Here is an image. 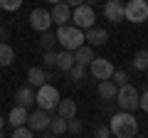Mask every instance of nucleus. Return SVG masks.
<instances>
[{"instance_id":"nucleus-18","label":"nucleus","mask_w":148,"mask_h":138,"mask_svg":"<svg viewBox=\"0 0 148 138\" xmlns=\"http://www.w3.org/2000/svg\"><path fill=\"white\" fill-rule=\"evenodd\" d=\"M116 94H119V86L114 84L111 79H106V81H99V96H101V99L111 101V99H116Z\"/></svg>"},{"instance_id":"nucleus-6","label":"nucleus","mask_w":148,"mask_h":138,"mask_svg":"<svg viewBox=\"0 0 148 138\" xmlns=\"http://www.w3.org/2000/svg\"><path fill=\"white\" fill-rule=\"evenodd\" d=\"M72 20H74V27H79V30H91V27H94V20H96L94 8L86 5V3H84V5H79V8H74Z\"/></svg>"},{"instance_id":"nucleus-19","label":"nucleus","mask_w":148,"mask_h":138,"mask_svg":"<svg viewBox=\"0 0 148 138\" xmlns=\"http://www.w3.org/2000/svg\"><path fill=\"white\" fill-rule=\"evenodd\" d=\"M72 67H74V52H67V49L57 52V69H62V72H69Z\"/></svg>"},{"instance_id":"nucleus-12","label":"nucleus","mask_w":148,"mask_h":138,"mask_svg":"<svg viewBox=\"0 0 148 138\" xmlns=\"http://www.w3.org/2000/svg\"><path fill=\"white\" fill-rule=\"evenodd\" d=\"M52 22L54 25H69V20H72V8L67 5V3H59V5H52Z\"/></svg>"},{"instance_id":"nucleus-16","label":"nucleus","mask_w":148,"mask_h":138,"mask_svg":"<svg viewBox=\"0 0 148 138\" xmlns=\"http://www.w3.org/2000/svg\"><path fill=\"white\" fill-rule=\"evenodd\" d=\"M27 84H30V86H37V89L45 86V84H47V72H45L42 67H32L30 72H27Z\"/></svg>"},{"instance_id":"nucleus-26","label":"nucleus","mask_w":148,"mask_h":138,"mask_svg":"<svg viewBox=\"0 0 148 138\" xmlns=\"http://www.w3.org/2000/svg\"><path fill=\"white\" fill-rule=\"evenodd\" d=\"M111 81H114V84H116L119 89H121V86H126V84H128V74H126V72H114Z\"/></svg>"},{"instance_id":"nucleus-3","label":"nucleus","mask_w":148,"mask_h":138,"mask_svg":"<svg viewBox=\"0 0 148 138\" xmlns=\"http://www.w3.org/2000/svg\"><path fill=\"white\" fill-rule=\"evenodd\" d=\"M35 104L42 109V111H52V109H57L59 106V91H57V86H52V84L40 86L37 94H35Z\"/></svg>"},{"instance_id":"nucleus-32","label":"nucleus","mask_w":148,"mask_h":138,"mask_svg":"<svg viewBox=\"0 0 148 138\" xmlns=\"http://www.w3.org/2000/svg\"><path fill=\"white\" fill-rule=\"evenodd\" d=\"M69 8H79V5H84V0H64Z\"/></svg>"},{"instance_id":"nucleus-11","label":"nucleus","mask_w":148,"mask_h":138,"mask_svg":"<svg viewBox=\"0 0 148 138\" xmlns=\"http://www.w3.org/2000/svg\"><path fill=\"white\" fill-rule=\"evenodd\" d=\"M104 17L109 22H123L126 20V15H123V3H111V0H106V5H104Z\"/></svg>"},{"instance_id":"nucleus-4","label":"nucleus","mask_w":148,"mask_h":138,"mask_svg":"<svg viewBox=\"0 0 148 138\" xmlns=\"http://www.w3.org/2000/svg\"><path fill=\"white\" fill-rule=\"evenodd\" d=\"M116 101H119V106H121V111H128V113H133L136 109H141V94H138L136 86H131V84H126V86L119 89Z\"/></svg>"},{"instance_id":"nucleus-7","label":"nucleus","mask_w":148,"mask_h":138,"mask_svg":"<svg viewBox=\"0 0 148 138\" xmlns=\"http://www.w3.org/2000/svg\"><path fill=\"white\" fill-rule=\"evenodd\" d=\"M30 25L35 27L37 32H47V30H52V12L49 10H45V8H35V10L30 12Z\"/></svg>"},{"instance_id":"nucleus-36","label":"nucleus","mask_w":148,"mask_h":138,"mask_svg":"<svg viewBox=\"0 0 148 138\" xmlns=\"http://www.w3.org/2000/svg\"><path fill=\"white\" fill-rule=\"evenodd\" d=\"M3 123H5V118H3V116H0V131H3Z\"/></svg>"},{"instance_id":"nucleus-1","label":"nucleus","mask_w":148,"mask_h":138,"mask_svg":"<svg viewBox=\"0 0 148 138\" xmlns=\"http://www.w3.org/2000/svg\"><path fill=\"white\" fill-rule=\"evenodd\" d=\"M109 131L114 138H136L138 133V121L133 113L121 111V113H114L109 121Z\"/></svg>"},{"instance_id":"nucleus-14","label":"nucleus","mask_w":148,"mask_h":138,"mask_svg":"<svg viewBox=\"0 0 148 138\" xmlns=\"http://www.w3.org/2000/svg\"><path fill=\"white\" fill-rule=\"evenodd\" d=\"M57 116L62 118H77V101L74 99H59V106H57Z\"/></svg>"},{"instance_id":"nucleus-40","label":"nucleus","mask_w":148,"mask_h":138,"mask_svg":"<svg viewBox=\"0 0 148 138\" xmlns=\"http://www.w3.org/2000/svg\"><path fill=\"white\" fill-rule=\"evenodd\" d=\"M146 3H148V0H146Z\"/></svg>"},{"instance_id":"nucleus-30","label":"nucleus","mask_w":148,"mask_h":138,"mask_svg":"<svg viewBox=\"0 0 148 138\" xmlns=\"http://www.w3.org/2000/svg\"><path fill=\"white\" fill-rule=\"evenodd\" d=\"M96 138H111L109 126H99V128H96Z\"/></svg>"},{"instance_id":"nucleus-20","label":"nucleus","mask_w":148,"mask_h":138,"mask_svg":"<svg viewBox=\"0 0 148 138\" xmlns=\"http://www.w3.org/2000/svg\"><path fill=\"white\" fill-rule=\"evenodd\" d=\"M12 59H15V52L8 42H0V67H10Z\"/></svg>"},{"instance_id":"nucleus-34","label":"nucleus","mask_w":148,"mask_h":138,"mask_svg":"<svg viewBox=\"0 0 148 138\" xmlns=\"http://www.w3.org/2000/svg\"><path fill=\"white\" fill-rule=\"evenodd\" d=\"M0 40H8V30H0Z\"/></svg>"},{"instance_id":"nucleus-10","label":"nucleus","mask_w":148,"mask_h":138,"mask_svg":"<svg viewBox=\"0 0 148 138\" xmlns=\"http://www.w3.org/2000/svg\"><path fill=\"white\" fill-rule=\"evenodd\" d=\"M106 40H109V32L104 27H91L84 32V42L89 47H101V44H106Z\"/></svg>"},{"instance_id":"nucleus-33","label":"nucleus","mask_w":148,"mask_h":138,"mask_svg":"<svg viewBox=\"0 0 148 138\" xmlns=\"http://www.w3.org/2000/svg\"><path fill=\"white\" fill-rule=\"evenodd\" d=\"M40 138H54V133H52V131H47V133H42Z\"/></svg>"},{"instance_id":"nucleus-15","label":"nucleus","mask_w":148,"mask_h":138,"mask_svg":"<svg viewBox=\"0 0 148 138\" xmlns=\"http://www.w3.org/2000/svg\"><path fill=\"white\" fill-rule=\"evenodd\" d=\"M15 101H17V106H35V91L30 89V86H20V89L15 91Z\"/></svg>"},{"instance_id":"nucleus-17","label":"nucleus","mask_w":148,"mask_h":138,"mask_svg":"<svg viewBox=\"0 0 148 138\" xmlns=\"http://www.w3.org/2000/svg\"><path fill=\"white\" fill-rule=\"evenodd\" d=\"M94 62V49L89 44H82L77 52H74V64H82V67H89Z\"/></svg>"},{"instance_id":"nucleus-24","label":"nucleus","mask_w":148,"mask_h":138,"mask_svg":"<svg viewBox=\"0 0 148 138\" xmlns=\"http://www.w3.org/2000/svg\"><path fill=\"white\" fill-rule=\"evenodd\" d=\"M69 72H72V79L77 81V84H82V81H84V74H86V67H82V64H74Z\"/></svg>"},{"instance_id":"nucleus-8","label":"nucleus","mask_w":148,"mask_h":138,"mask_svg":"<svg viewBox=\"0 0 148 138\" xmlns=\"http://www.w3.org/2000/svg\"><path fill=\"white\" fill-rule=\"evenodd\" d=\"M89 69H91V77L99 79V81H106V79L114 77V64L109 59H104V57H94V62L89 64Z\"/></svg>"},{"instance_id":"nucleus-5","label":"nucleus","mask_w":148,"mask_h":138,"mask_svg":"<svg viewBox=\"0 0 148 138\" xmlns=\"http://www.w3.org/2000/svg\"><path fill=\"white\" fill-rule=\"evenodd\" d=\"M123 15H126V20L141 25V22L148 20V3L146 0H126L123 3Z\"/></svg>"},{"instance_id":"nucleus-9","label":"nucleus","mask_w":148,"mask_h":138,"mask_svg":"<svg viewBox=\"0 0 148 138\" xmlns=\"http://www.w3.org/2000/svg\"><path fill=\"white\" fill-rule=\"evenodd\" d=\"M49 123H52V116L47 111H42V109H37V111H32L27 116V128L30 131H47Z\"/></svg>"},{"instance_id":"nucleus-27","label":"nucleus","mask_w":148,"mask_h":138,"mask_svg":"<svg viewBox=\"0 0 148 138\" xmlns=\"http://www.w3.org/2000/svg\"><path fill=\"white\" fill-rule=\"evenodd\" d=\"M22 5V0H0V8H3V10H17V8Z\"/></svg>"},{"instance_id":"nucleus-23","label":"nucleus","mask_w":148,"mask_h":138,"mask_svg":"<svg viewBox=\"0 0 148 138\" xmlns=\"http://www.w3.org/2000/svg\"><path fill=\"white\" fill-rule=\"evenodd\" d=\"M54 42H57V35H54L52 30H47V32H42V37H40V44L45 47V52H52V47H54Z\"/></svg>"},{"instance_id":"nucleus-29","label":"nucleus","mask_w":148,"mask_h":138,"mask_svg":"<svg viewBox=\"0 0 148 138\" xmlns=\"http://www.w3.org/2000/svg\"><path fill=\"white\" fill-rule=\"evenodd\" d=\"M67 131L69 133H82V121L79 118H69L67 121Z\"/></svg>"},{"instance_id":"nucleus-2","label":"nucleus","mask_w":148,"mask_h":138,"mask_svg":"<svg viewBox=\"0 0 148 138\" xmlns=\"http://www.w3.org/2000/svg\"><path fill=\"white\" fill-rule=\"evenodd\" d=\"M57 42L67 52H77L82 44H86L84 42V30H79V27H74V25H62L57 30Z\"/></svg>"},{"instance_id":"nucleus-37","label":"nucleus","mask_w":148,"mask_h":138,"mask_svg":"<svg viewBox=\"0 0 148 138\" xmlns=\"http://www.w3.org/2000/svg\"><path fill=\"white\" fill-rule=\"evenodd\" d=\"M111 3H123V0H111Z\"/></svg>"},{"instance_id":"nucleus-21","label":"nucleus","mask_w":148,"mask_h":138,"mask_svg":"<svg viewBox=\"0 0 148 138\" xmlns=\"http://www.w3.org/2000/svg\"><path fill=\"white\" fill-rule=\"evenodd\" d=\"M49 131H52L54 136H62V133H67V118H62V116H52Z\"/></svg>"},{"instance_id":"nucleus-13","label":"nucleus","mask_w":148,"mask_h":138,"mask_svg":"<svg viewBox=\"0 0 148 138\" xmlns=\"http://www.w3.org/2000/svg\"><path fill=\"white\" fill-rule=\"evenodd\" d=\"M27 116H30V113H27V109L15 104V106L10 109V113H8V121H10L12 128H20V126H27Z\"/></svg>"},{"instance_id":"nucleus-28","label":"nucleus","mask_w":148,"mask_h":138,"mask_svg":"<svg viewBox=\"0 0 148 138\" xmlns=\"http://www.w3.org/2000/svg\"><path fill=\"white\" fill-rule=\"evenodd\" d=\"M42 64L45 67H57V52H45Z\"/></svg>"},{"instance_id":"nucleus-39","label":"nucleus","mask_w":148,"mask_h":138,"mask_svg":"<svg viewBox=\"0 0 148 138\" xmlns=\"http://www.w3.org/2000/svg\"><path fill=\"white\" fill-rule=\"evenodd\" d=\"M136 138H141V136H136Z\"/></svg>"},{"instance_id":"nucleus-38","label":"nucleus","mask_w":148,"mask_h":138,"mask_svg":"<svg viewBox=\"0 0 148 138\" xmlns=\"http://www.w3.org/2000/svg\"><path fill=\"white\" fill-rule=\"evenodd\" d=\"M146 81H148V69H146Z\"/></svg>"},{"instance_id":"nucleus-31","label":"nucleus","mask_w":148,"mask_h":138,"mask_svg":"<svg viewBox=\"0 0 148 138\" xmlns=\"http://www.w3.org/2000/svg\"><path fill=\"white\" fill-rule=\"evenodd\" d=\"M141 109L148 113V91H146V94H141Z\"/></svg>"},{"instance_id":"nucleus-25","label":"nucleus","mask_w":148,"mask_h":138,"mask_svg":"<svg viewBox=\"0 0 148 138\" xmlns=\"http://www.w3.org/2000/svg\"><path fill=\"white\" fill-rule=\"evenodd\" d=\"M10 138H35V131H30L27 126H20V128H12Z\"/></svg>"},{"instance_id":"nucleus-35","label":"nucleus","mask_w":148,"mask_h":138,"mask_svg":"<svg viewBox=\"0 0 148 138\" xmlns=\"http://www.w3.org/2000/svg\"><path fill=\"white\" fill-rule=\"evenodd\" d=\"M49 5H59V3H64V0H47Z\"/></svg>"},{"instance_id":"nucleus-22","label":"nucleus","mask_w":148,"mask_h":138,"mask_svg":"<svg viewBox=\"0 0 148 138\" xmlns=\"http://www.w3.org/2000/svg\"><path fill=\"white\" fill-rule=\"evenodd\" d=\"M133 67L141 69V72H146V69H148V49H141V52L133 54Z\"/></svg>"}]
</instances>
